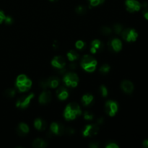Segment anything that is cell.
<instances>
[{"mask_svg": "<svg viewBox=\"0 0 148 148\" xmlns=\"http://www.w3.org/2000/svg\"><path fill=\"white\" fill-rule=\"evenodd\" d=\"M93 101V96L90 94H86L83 95L82 98V103L84 106H88Z\"/></svg>", "mask_w": 148, "mask_h": 148, "instance_id": "ffe728a7", "label": "cell"}, {"mask_svg": "<svg viewBox=\"0 0 148 148\" xmlns=\"http://www.w3.org/2000/svg\"><path fill=\"white\" fill-rule=\"evenodd\" d=\"M104 1H105V0H99V1H100V3H101V4L103 3Z\"/></svg>", "mask_w": 148, "mask_h": 148, "instance_id": "b9f144b4", "label": "cell"}, {"mask_svg": "<svg viewBox=\"0 0 148 148\" xmlns=\"http://www.w3.org/2000/svg\"><path fill=\"white\" fill-rule=\"evenodd\" d=\"M105 111L108 115L114 116L118 111V104L113 101H108L105 105Z\"/></svg>", "mask_w": 148, "mask_h": 148, "instance_id": "52a82bcc", "label": "cell"}, {"mask_svg": "<svg viewBox=\"0 0 148 148\" xmlns=\"http://www.w3.org/2000/svg\"><path fill=\"white\" fill-rule=\"evenodd\" d=\"M84 118L86 120H92L93 119V114L89 111H85L84 113Z\"/></svg>", "mask_w": 148, "mask_h": 148, "instance_id": "f1b7e54d", "label": "cell"}, {"mask_svg": "<svg viewBox=\"0 0 148 148\" xmlns=\"http://www.w3.org/2000/svg\"><path fill=\"white\" fill-rule=\"evenodd\" d=\"M67 57L70 62H72V61L76 60V59H77L78 58H79V54H78V53L76 51L71 50L70 51L67 53Z\"/></svg>", "mask_w": 148, "mask_h": 148, "instance_id": "7402d4cb", "label": "cell"}, {"mask_svg": "<svg viewBox=\"0 0 148 148\" xmlns=\"http://www.w3.org/2000/svg\"><path fill=\"white\" fill-rule=\"evenodd\" d=\"M4 21H5L7 24H12V19L10 16H7V17H5V18H4Z\"/></svg>", "mask_w": 148, "mask_h": 148, "instance_id": "836d02e7", "label": "cell"}, {"mask_svg": "<svg viewBox=\"0 0 148 148\" xmlns=\"http://www.w3.org/2000/svg\"><path fill=\"white\" fill-rule=\"evenodd\" d=\"M143 14H144L145 17L148 20V7H145L144 10H143Z\"/></svg>", "mask_w": 148, "mask_h": 148, "instance_id": "d590c367", "label": "cell"}, {"mask_svg": "<svg viewBox=\"0 0 148 148\" xmlns=\"http://www.w3.org/2000/svg\"><path fill=\"white\" fill-rule=\"evenodd\" d=\"M101 32L103 35H105V36H108L111 33V30L110 27H103L101 29Z\"/></svg>", "mask_w": 148, "mask_h": 148, "instance_id": "484cf974", "label": "cell"}, {"mask_svg": "<svg viewBox=\"0 0 148 148\" xmlns=\"http://www.w3.org/2000/svg\"><path fill=\"white\" fill-rule=\"evenodd\" d=\"M34 97V94L31 93L28 95H25V96H22L17 100V103L16 106L18 108H25L28 106V105L30 104V101H31L32 98Z\"/></svg>", "mask_w": 148, "mask_h": 148, "instance_id": "8992f818", "label": "cell"}, {"mask_svg": "<svg viewBox=\"0 0 148 148\" xmlns=\"http://www.w3.org/2000/svg\"><path fill=\"white\" fill-rule=\"evenodd\" d=\"M89 1H90V5L93 6V7H95V6H97V5H98V4H101L99 1V0H89Z\"/></svg>", "mask_w": 148, "mask_h": 148, "instance_id": "1f68e13d", "label": "cell"}, {"mask_svg": "<svg viewBox=\"0 0 148 148\" xmlns=\"http://www.w3.org/2000/svg\"><path fill=\"white\" fill-rule=\"evenodd\" d=\"M90 147L91 148H97L99 147V145H98V143H92L90 144Z\"/></svg>", "mask_w": 148, "mask_h": 148, "instance_id": "74e56055", "label": "cell"}, {"mask_svg": "<svg viewBox=\"0 0 148 148\" xmlns=\"http://www.w3.org/2000/svg\"><path fill=\"white\" fill-rule=\"evenodd\" d=\"M121 88L125 92L131 93L134 90V85H133L132 82H130V81L124 80L121 83Z\"/></svg>", "mask_w": 148, "mask_h": 148, "instance_id": "5bb4252c", "label": "cell"}, {"mask_svg": "<svg viewBox=\"0 0 148 148\" xmlns=\"http://www.w3.org/2000/svg\"><path fill=\"white\" fill-rule=\"evenodd\" d=\"M33 146L36 148H44L47 146V143L41 139H36L33 142Z\"/></svg>", "mask_w": 148, "mask_h": 148, "instance_id": "44dd1931", "label": "cell"}, {"mask_svg": "<svg viewBox=\"0 0 148 148\" xmlns=\"http://www.w3.org/2000/svg\"><path fill=\"white\" fill-rule=\"evenodd\" d=\"M32 82L24 75H21L17 77L16 85L20 92H25L31 87Z\"/></svg>", "mask_w": 148, "mask_h": 148, "instance_id": "3957f363", "label": "cell"}, {"mask_svg": "<svg viewBox=\"0 0 148 148\" xmlns=\"http://www.w3.org/2000/svg\"><path fill=\"white\" fill-rule=\"evenodd\" d=\"M103 48V46L99 40H94L91 43L90 51L92 53H95L98 51H101Z\"/></svg>", "mask_w": 148, "mask_h": 148, "instance_id": "4fadbf2b", "label": "cell"}, {"mask_svg": "<svg viewBox=\"0 0 148 148\" xmlns=\"http://www.w3.org/2000/svg\"><path fill=\"white\" fill-rule=\"evenodd\" d=\"M51 99V93L49 90H44L39 96V102L41 104H46Z\"/></svg>", "mask_w": 148, "mask_h": 148, "instance_id": "7c38bea8", "label": "cell"}, {"mask_svg": "<svg viewBox=\"0 0 148 148\" xmlns=\"http://www.w3.org/2000/svg\"><path fill=\"white\" fill-rule=\"evenodd\" d=\"M51 131L53 134L61 135V134H65L66 128H65L62 124L54 122L53 123V124H51Z\"/></svg>", "mask_w": 148, "mask_h": 148, "instance_id": "30bf717a", "label": "cell"}, {"mask_svg": "<svg viewBox=\"0 0 148 148\" xmlns=\"http://www.w3.org/2000/svg\"><path fill=\"white\" fill-rule=\"evenodd\" d=\"M99 131V127L97 124H90L86 126L83 130V135L85 137L93 136Z\"/></svg>", "mask_w": 148, "mask_h": 148, "instance_id": "ba28073f", "label": "cell"}, {"mask_svg": "<svg viewBox=\"0 0 148 148\" xmlns=\"http://www.w3.org/2000/svg\"><path fill=\"white\" fill-rule=\"evenodd\" d=\"M110 70V66L108 64H104L100 69V72L103 74H106L109 72Z\"/></svg>", "mask_w": 148, "mask_h": 148, "instance_id": "83f0119b", "label": "cell"}, {"mask_svg": "<svg viewBox=\"0 0 148 148\" xmlns=\"http://www.w3.org/2000/svg\"><path fill=\"white\" fill-rule=\"evenodd\" d=\"M65 59H64L62 56H56L53 59L51 62V64L53 65L54 67L58 68V69H62V68H64L65 66Z\"/></svg>", "mask_w": 148, "mask_h": 148, "instance_id": "8fae6325", "label": "cell"}, {"mask_svg": "<svg viewBox=\"0 0 148 148\" xmlns=\"http://www.w3.org/2000/svg\"><path fill=\"white\" fill-rule=\"evenodd\" d=\"M48 82H49V88H55L56 87L59 86V83H60V79L56 77H51L48 78Z\"/></svg>", "mask_w": 148, "mask_h": 148, "instance_id": "d6986e66", "label": "cell"}, {"mask_svg": "<svg viewBox=\"0 0 148 148\" xmlns=\"http://www.w3.org/2000/svg\"><path fill=\"white\" fill-rule=\"evenodd\" d=\"M119 146L114 143H110L106 145V148H118Z\"/></svg>", "mask_w": 148, "mask_h": 148, "instance_id": "d6a6232c", "label": "cell"}, {"mask_svg": "<svg viewBox=\"0 0 148 148\" xmlns=\"http://www.w3.org/2000/svg\"><path fill=\"white\" fill-rule=\"evenodd\" d=\"M101 92L103 97H106L107 95H108V90H107V88H106L104 85H102V86L101 87Z\"/></svg>", "mask_w": 148, "mask_h": 148, "instance_id": "f546056e", "label": "cell"}, {"mask_svg": "<svg viewBox=\"0 0 148 148\" xmlns=\"http://www.w3.org/2000/svg\"><path fill=\"white\" fill-rule=\"evenodd\" d=\"M127 9L130 12H134L135 11H139L141 8L142 5L137 0H127L126 1Z\"/></svg>", "mask_w": 148, "mask_h": 148, "instance_id": "9c48e42d", "label": "cell"}, {"mask_svg": "<svg viewBox=\"0 0 148 148\" xmlns=\"http://www.w3.org/2000/svg\"><path fill=\"white\" fill-rule=\"evenodd\" d=\"M110 46L111 48L115 51H119L122 48V44H121V41L119 39L114 38L110 43Z\"/></svg>", "mask_w": 148, "mask_h": 148, "instance_id": "e0dca14e", "label": "cell"}, {"mask_svg": "<svg viewBox=\"0 0 148 148\" xmlns=\"http://www.w3.org/2000/svg\"><path fill=\"white\" fill-rule=\"evenodd\" d=\"M75 11L77 14H83L86 12V8L84 7L83 6H78L77 7H76L75 9Z\"/></svg>", "mask_w": 148, "mask_h": 148, "instance_id": "d4e9b609", "label": "cell"}, {"mask_svg": "<svg viewBox=\"0 0 148 148\" xmlns=\"http://www.w3.org/2000/svg\"><path fill=\"white\" fill-rule=\"evenodd\" d=\"M114 31L116 32V34H120V33H121V32L123 31V30H124V29H123V26L120 24L115 25L114 27Z\"/></svg>", "mask_w": 148, "mask_h": 148, "instance_id": "4316f807", "label": "cell"}, {"mask_svg": "<svg viewBox=\"0 0 148 148\" xmlns=\"http://www.w3.org/2000/svg\"><path fill=\"white\" fill-rule=\"evenodd\" d=\"M81 114L82 111L79 105L76 103H71L66 106L64 115L66 120H74Z\"/></svg>", "mask_w": 148, "mask_h": 148, "instance_id": "6da1fadb", "label": "cell"}, {"mask_svg": "<svg viewBox=\"0 0 148 148\" xmlns=\"http://www.w3.org/2000/svg\"><path fill=\"white\" fill-rule=\"evenodd\" d=\"M121 36H122L124 40H126L127 41L131 42L136 40V39L137 38V36H138V34L134 29L127 28L125 30H123V31L121 32Z\"/></svg>", "mask_w": 148, "mask_h": 148, "instance_id": "5b68a950", "label": "cell"}, {"mask_svg": "<svg viewBox=\"0 0 148 148\" xmlns=\"http://www.w3.org/2000/svg\"><path fill=\"white\" fill-rule=\"evenodd\" d=\"M103 121V119H99L98 120V122L99 123V124H101Z\"/></svg>", "mask_w": 148, "mask_h": 148, "instance_id": "60d3db41", "label": "cell"}, {"mask_svg": "<svg viewBox=\"0 0 148 148\" xmlns=\"http://www.w3.org/2000/svg\"><path fill=\"white\" fill-rule=\"evenodd\" d=\"M84 46H85V43H84L83 41H82V40H78V41H77L76 43L77 49H83Z\"/></svg>", "mask_w": 148, "mask_h": 148, "instance_id": "4dcf8cb0", "label": "cell"}, {"mask_svg": "<svg viewBox=\"0 0 148 148\" xmlns=\"http://www.w3.org/2000/svg\"><path fill=\"white\" fill-rule=\"evenodd\" d=\"M29 132V127H27V124H24V123H21L18 125L17 128V133L18 135L23 137V136L25 135L26 134H27Z\"/></svg>", "mask_w": 148, "mask_h": 148, "instance_id": "9a60e30c", "label": "cell"}, {"mask_svg": "<svg viewBox=\"0 0 148 148\" xmlns=\"http://www.w3.org/2000/svg\"><path fill=\"white\" fill-rule=\"evenodd\" d=\"M4 18H5V16H4V14L3 13V12L0 11V23H2L4 20Z\"/></svg>", "mask_w": 148, "mask_h": 148, "instance_id": "8d00e7d4", "label": "cell"}, {"mask_svg": "<svg viewBox=\"0 0 148 148\" xmlns=\"http://www.w3.org/2000/svg\"><path fill=\"white\" fill-rule=\"evenodd\" d=\"M15 95V90L14 89H8L4 92V95L8 98H12Z\"/></svg>", "mask_w": 148, "mask_h": 148, "instance_id": "603a6c76", "label": "cell"}, {"mask_svg": "<svg viewBox=\"0 0 148 148\" xmlns=\"http://www.w3.org/2000/svg\"><path fill=\"white\" fill-rule=\"evenodd\" d=\"M51 1H56V0H51Z\"/></svg>", "mask_w": 148, "mask_h": 148, "instance_id": "7bdbcfd3", "label": "cell"}, {"mask_svg": "<svg viewBox=\"0 0 148 148\" xmlns=\"http://www.w3.org/2000/svg\"><path fill=\"white\" fill-rule=\"evenodd\" d=\"M97 62L92 56L89 55H85L83 56L81 61V66L87 72H93L95 69Z\"/></svg>", "mask_w": 148, "mask_h": 148, "instance_id": "7a4b0ae2", "label": "cell"}, {"mask_svg": "<svg viewBox=\"0 0 148 148\" xmlns=\"http://www.w3.org/2000/svg\"><path fill=\"white\" fill-rule=\"evenodd\" d=\"M74 133V130L72 128H66V131H65V134H72Z\"/></svg>", "mask_w": 148, "mask_h": 148, "instance_id": "e575fe53", "label": "cell"}, {"mask_svg": "<svg viewBox=\"0 0 148 148\" xmlns=\"http://www.w3.org/2000/svg\"><path fill=\"white\" fill-rule=\"evenodd\" d=\"M143 146L145 147H148V140H145L143 143Z\"/></svg>", "mask_w": 148, "mask_h": 148, "instance_id": "ab89813d", "label": "cell"}, {"mask_svg": "<svg viewBox=\"0 0 148 148\" xmlns=\"http://www.w3.org/2000/svg\"><path fill=\"white\" fill-rule=\"evenodd\" d=\"M40 86L43 89H45V90L49 88V82H48V79H41L40 82Z\"/></svg>", "mask_w": 148, "mask_h": 148, "instance_id": "cb8c5ba5", "label": "cell"}, {"mask_svg": "<svg viewBox=\"0 0 148 148\" xmlns=\"http://www.w3.org/2000/svg\"><path fill=\"white\" fill-rule=\"evenodd\" d=\"M34 124L36 128L38 130H40V131H43L46 128V126H47V124H46V121L44 120L41 119H36Z\"/></svg>", "mask_w": 148, "mask_h": 148, "instance_id": "ac0fdd59", "label": "cell"}, {"mask_svg": "<svg viewBox=\"0 0 148 148\" xmlns=\"http://www.w3.org/2000/svg\"><path fill=\"white\" fill-rule=\"evenodd\" d=\"M69 67H70V69H74L77 67V64L75 63H74V62H72V64H69Z\"/></svg>", "mask_w": 148, "mask_h": 148, "instance_id": "f35d334b", "label": "cell"}, {"mask_svg": "<svg viewBox=\"0 0 148 148\" xmlns=\"http://www.w3.org/2000/svg\"><path fill=\"white\" fill-rule=\"evenodd\" d=\"M64 82L66 84L67 86L69 87H76L77 85L78 81H79V78H78L77 75L75 73H72V72H69V73H66V75L64 76Z\"/></svg>", "mask_w": 148, "mask_h": 148, "instance_id": "277c9868", "label": "cell"}, {"mask_svg": "<svg viewBox=\"0 0 148 148\" xmlns=\"http://www.w3.org/2000/svg\"><path fill=\"white\" fill-rule=\"evenodd\" d=\"M56 95L60 100H65L67 98L69 93L66 88H65L64 87H60L56 90Z\"/></svg>", "mask_w": 148, "mask_h": 148, "instance_id": "2e32d148", "label": "cell"}]
</instances>
